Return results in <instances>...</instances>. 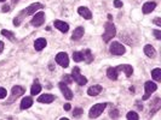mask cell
<instances>
[{
    "label": "cell",
    "mask_w": 161,
    "mask_h": 120,
    "mask_svg": "<svg viewBox=\"0 0 161 120\" xmlns=\"http://www.w3.org/2000/svg\"><path fill=\"white\" fill-rule=\"evenodd\" d=\"M33 105V99L30 97V96H26L23 100H22V102H21V109H28L29 107H32Z\"/></svg>",
    "instance_id": "ffe728a7"
},
{
    "label": "cell",
    "mask_w": 161,
    "mask_h": 120,
    "mask_svg": "<svg viewBox=\"0 0 161 120\" xmlns=\"http://www.w3.org/2000/svg\"><path fill=\"white\" fill-rule=\"evenodd\" d=\"M102 85H92V87H90L87 89V94L90 95V96H97L98 94H101V91H102Z\"/></svg>",
    "instance_id": "7c38bea8"
},
{
    "label": "cell",
    "mask_w": 161,
    "mask_h": 120,
    "mask_svg": "<svg viewBox=\"0 0 161 120\" xmlns=\"http://www.w3.org/2000/svg\"><path fill=\"white\" fill-rule=\"evenodd\" d=\"M56 63H57L58 65H61L62 67H68V65H69V58H68L67 53L59 52V53L56 55Z\"/></svg>",
    "instance_id": "52a82bcc"
},
{
    "label": "cell",
    "mask_w": 161,
    "mask_h": 120,
    "mask_svg": "<svg viewBox=\"0 0 161 120\" xmlns=\"http://www.w3.org/2000/svg\"><path fill=\"white\" fill-rule=\"evenodd\" d=\"M70 108H72V107H70L69 103H66V105H64V109H66V110H70Z\"/></svg>",
    "instance_id": "8d00e7d4"
},
{
    "label": "cell",
    "mask_w": 161,
    "mask_h": 120,
    "mask_svg": "<svg viewBox=\"0 0 161 120\" xmlns=\"http://www.w3.org/2000/svg\"><path fill=\"white\" fill-rule=\"evenodd\" d=\"M153 34L155 35V37H156L158 40H161V31L160 30H154V31H153Z\"/></svg>",
    "instance_id": "d6a6232c"
},
{
    "label": "cell",
    "mask_w": 161,
    "mask_h": 120,
    "mask_svg": "<svg viewBox=\"0 0 161 120\" xmlns=\"http://www.w3.org/2000/svg\"><path fill=\"white\" fill-rule=\"evenodd\" d=\"M55 101V96L52 94H43L38 97V102L40 103H51Z\"/></svg>",
    "instance_id": "30bf717a"
},
{
    "label": "cell",
    "mask_w": 161,
    "mask_h": 120,
    "mask_svg": "<svg viewBox=\"0 0 161 120\" xmlns=\"http://www.w3.org/2000/svg\"><path fill=\"white\" fill-rule=\"evenodd\" d=\"M40 91H41V85L39 84V82H38V80H35V82H34V84L32 85L30 93H32V95H33V96H35L36 94H39Z\"/></svg>",
    "instance_id": "7402d4cb"
},
{
    "label": "cell",
    "mask_w": 161,
    "mask_h": 120,
    "mask_svg": "<svg viewBox=\"0 0 161 120\" xmlns=\"http://www.w3.org/2000/svg\"><path fill=\"white\" fill-rule=\"evenodd\" d=\"M117 117H119V110H117V109H114V110L110 112V118H114V119H115Z\"/></svg>",
    "instance_id": "4dcf8cb0"
},
{
    "label": "cell",
    "mask_w": 161,
    "mask_h": 120,
    "mask_svg": "<svg viewBox=\"0 0 161 120\" xmlns=\"http://www.w3.org/2000/svg\"><path fill=\"white\" fill-rule=\"evenodd\" d=\"M154 23H155V24H156L158 27H161V19L159 18V17H158V18H156V19L154 21Z\"/></svg>",
    "instance_id": "e575fe53"
},
{
    "label": "cell",
    "mask_w": 161,
    "mask_h": 120,
    "mask_svg": "<svg viewBox=\"0 0 161 120\" xmlns=\"http://www.w3.org/2000/svg\"><path fill=\"white\" fill-rule=\"evenodd\" d=\"M78 14H80V16H83L85 19H91V18H92V14H91V11L88 10L87 7H85V6L79 7V9H78Z\"/></svg>",
    "instance_id": "4fadbf2b"
},
{
    "label": "cell",
    "mask_w": 161,
    "mask_h": 120,
    "mask_svg": "<svg viewBox=\"0 0 161 120\" xmlns=\"http://www.w3.org/2000/svg\"><path fill=\"white\" fill-rule=\"evenodd\" d=\"M83 113H84V110H83L81 108H75V109H74V112H73L74 118H78V117H80Z\"/></svg>",
    "instance_id": "f1b7e54d"
},
{
    "label": "cell",
    "mask_w": 161,
    "mask_h": 120,
    "mask_svg": "<svg viewBox=\"0 0 161 120\" xmlns=\"http://www.w3.org/2000/svg\"><path fill=\"white\" fill-rule=\"evenodd\" d=\"M44 22H45V14L44 12H39V14H34V17L30 21V24L34 25V27H40V25L44 24Z\"/></svg>",
    "instance_id": "ba28073f"
},
{
    "label": "cell",
    "mask_w": 161,
    "mask_h": 120,
    "mask_svg": "<svg viewBox=\"0 0 161 120\" xmlns=\"http://www.w3.org/2000/svg\"><path fill=\"white\" fill-rule=\"evenodd\" d=\"M155 7H156V2L155 1H149V2H146L144 5H143V14H150L151 11H154L155 10Z\"/></svg>",
    "instance_id": "8fae6325"
},
{
    "label": "cell",
    "mask_w": 161,
    "mask_h": 120,
    "mask_svg": "<svg viewBox=\"0 0 161 120\" xmlns=\"http://www.w3.org/2000/svg\"><path fill=\"white\" fill-rule=\"evenodd\" d=\"M0 1H6V0H0Z\"/></svg>",
    "instance_id": "f35d334b"
},
{
    "label": "cell",
    "mask_w": 161,
    "mask_h": 120,
    "mask_svg": "<svg viewBox=\"0 0 161 120\" xmlns=\"http://www.w3.org/2000/svg\"><path fill=\"white\" fill-rule=\"evenodd\" d=\"M83 55H84V60H85L87 64H90V63H92V61H93V55H92V53H91V51H90V49L84 51V52H83Z\"/></svg>",
    "instance_id": "603a6c76"
},
{
    "label": "cell",
    "mask_w": 161,
    "mask_h": 120,
    "mask_svg": "<svg viewBox=\"0 0 161 120\" xmlns=\"http://www.w3.org/2000/svg\"><path fill=\"white\" fill-rule=\"evenodd\" d=\"M144 53H146V55H148L149 58H155L156 51H155V48H154L153 46L146 45V46H144Z\"/></svg>",
    "instance_id": "44dd1931"
},
{
    "label": "cell",
    "mask_w": 161,
    "mask_h": 120,
    "mask_svg": "<svg viewBox=\"0 0 161 120\" xmlns=\"http://www.w3.org/2000/svg\"><path fill=\"white\" fill-rule=\"evenodd\" d=\"M44 6H43V4H40V2H34V4H32L29 5L26 10H23V11H21L19 14H17V17H16L15 19H14V24H15L16 27H18L19 24H21V22H22V19L26 17V16H30V14H34L38 10H40V9H43Z\"/></svg>",
    "instance_id": "6da1fadb"
},
{
    "label": "cell",
    "mask_w": 161,
    "mask_h": 120,
    "mask_svg": "<svg viewBox=\"0 0 161 120\" xmlns=\"http://www.w3.org/2000/svg\"><path fill=\"white\" fill-rule=\"evenodd\" d=\"M59 85V89H61V91L63 94V96L67 99V100H72L73 99V91L68 88V85H67V83H64V82H61L58 83Z\"/></svg>",
    "instance_id": "9c48e42d"
},
{
    "label": "cell",
    "mask_w": 161,
    "mask_h": 120,
    "mask_svg": "<svg viewBox=\"0 0 161 120\" xmlns=\"http://www.w3.org/2000/svg\"><path fill=\"white\" fill-rule=\"evenodd\" d=\"M24 88L23 87H19V85H16L12 88V99H17V97H19V96H22L23 94H24Z\"/></svg>",
    "instance_id": "ac0fdd59"
},
{
    "label": "cell",
    "mask_w": 161,
    "mask_h": 120,
    "mask_svg": "<svg viewBox=\"0 0 161 120\" xmlns=\"http://www.w3.org/2000/svg\"><path fill=\"white\" fill-rule=\"evenodd\" d=\"M72 78H73V80H75L79 85H85V84L87 83V78L84 77V76L80 73V68L78 66L74 67L73 71H72Z\"/></svg>",
    "instance_id": "277c9868"
},
{
    "label": "cell",
    "mask_w": 161,
    "mask_h": 120,
    "mask_svg": "<svg viewBox=\"0 0 161 120\" xmlns=\"http://www.w3.org/2000/svg\"><path fill=\"white\" fill-rule=\"evenodd\" d=\"M114 6H115L117 9H121V7H122V1H120V0H114Z\"/></svg>",
    "instance_id": "1f68e13d"
},
{
    "label": "cell",
    "mask_w": 161,
    "mask_h": 120,
    "mask_svg": "<svg viewBox=\"0 0 161 120\" xmlns=\"http://www.w3.org/2000/svg\"><path fill=\"white\" fill-rule=\"evenodd\" d=\"M6 95H7L6 89H5V88H0V100H1V99H5Z\"/></svg>",
    "instance_id": "f546056e"
},
{
    "label": "cell",
    "mask_w": 161,
    "mask_h": 120,
    "mask_svg": "<svg viewBox=\"0 0 161 120\" xmlns=\"http://www.w3.org/2000/svg\"><path fill=\"white\" fill-rule=\"evenodd\" d=\"M63 79L67 82V84H68V83H72V82H73V78H72V77H70L69 75H66V76L63 77Z\"/></svg>",
    "instance_id": "836d02e7"
},
{
    "label": "cell",
    "mask_w": 161,
    "mask_h": 120,
    "mask_svg": "<svg viewBox=\"0 0 161 120\" xmlns=\"http://www.w3.org/2000/svg\"><path fill=\"white\" fill-rule=\"evenodd\" d=\"M15 1H16V0H15Z\"/></svg>",
    "instance_id": "ab89813d"
},
{
    "label": "cell",
    "mask_w": 161,
    "mask_h": 120,
    "mask_svg": "<svg viewBox=\"0 0 161 120\" xmlns=\"http://www.w3.org/2000/svg\"><path fill=\"white\" fill-rule=\"evenodd\" d=\"M154 103H155V105H154V108H153V109H150V115H153L156 110H159V108H160V99H156Z\"/></svg>",
    "instance_id": "83f0119b"
},
{
    "label": "cell",
    "mask_w": 161,
    "mask_h": 120,
    "mask_svg": "<svg viewBox=\"0 0 161 120\" xmlns=\"http://www.w3.org/2000/svg\"><path fill=\"white\" fill-rule=\"evenodd\" d=\"M109 52L113 55H117L119 56V55H122L126 52V48H125V46H122L119 42H113L110 45V47H109Z\"/></svg>",
    "instance_id": "5b68a950"
},
{
    "label": "cell",
    "mask_w": 161,
    "mask_h": 120,
    "mask_svg": "<svg viewBox=\"0 0 161 120\" xmlns=\"http://www.w3.org/2000/svg\"><path fill=\"white\" fill-rule=\"evenodd\" d=\"M1 35H4L5 37H7L10 41H15V35H14V33H11V31H9V30H1Z\"/></svg>",
    "instance_id": "484cf974"
},
{
    "label": "cell",
    "mask_w": 161,
    "mask_h": 120,
    "mask_svg": "<svg viewBox=\"0 0 161 120\" xmlns=\"http://www.w3.org/2000/svg\"><path fill=\"white\" fill-rule=\"evenodd\" d=\"M53 24H55V28H57L59 31H62V33H67L69 30V25L66 22H63V21H55Z\"/></svg>",
    "instance_id": "5bb4252c"
},
{
    "label": "cell",
    "mask_w": 161,
    "mask_h": 120,
    "mask_svg": "<svg viewBox=\"0 0 161 120\" xmlns=\"http://www.w3.org/2000/svg\"><path fill=\"white\" fill-rule=\"evenodd\" d=\"M117 68V71H124V72H125V75H126L127 77H130L132 73H133V68H132V66L131 65H127V64L119 65Z\"/></svg>",
    "instance_id": "2e32d148"
},
{
    "label": "cell",
    "mask_w": 161,
    "mask_h": 120,
    "mask_svg": "<svg viewBox=\"0 0 161 120\" xmlns=\"http://www.w3.org/2000/svg\"><path fill=\"white\" fill-rule=\"evenodd\" d=\"M83 36H84V27H78L74 30L73 35H72V40L78 41L80 40Z\"/></svg>",
    "instance_id": "9a60e30c"
},
{
    "label": "cell",
    "mask_w": 161,
    "mask_h": 120,
    "mask_svg": "<svg viewBox=\"0 0 161 120\" xmlns=\"http://www.w3.org/2000/svg\"><path fill=\"white\" fill-rule=\"evenodd\" d=\"M151 77L155 80H158V82L161 80V68H159V67L154 68V70L151 71Z\"/></svg>",
    "instance_id": "cb8c5ba5"
},
{
    "label": "cell",
    "mask_w": 161,
    "mask_h": 120,
    "mask_svg": "<svg viewBox=\"0 0 161 120\" xmlns=\"http://www.w3.org/2000/svg\"><path fill=\"white\" fill-rule=\"evenodd\" d=\"M144 89H146V95L143 96V100H148V99L150 97L151 93L156 91V89H158V85H156L154 82H151V80H148V82H146V84H144Z\"/></svg>",
    "instance_id": "8992f818"
},
{
    "label": "cell",
    "mask_w": 161,
    "mask_h": 120,
    "mask_svg": "<svg viewBox=\"0 0 161 120\" xmlns=\"http://www.w3.org/2000/svg\"><path fill=\"white\" fill-rule=\"evenodd\" d=\"M73 60L75 63H80L84 60V55H83V52H74L73 53Z\"/></svg>",
    "instance_id": "d4e9b609"
},
{
    "label": "cell",
    "mask_w": 161,
    "mask_h": 120,
    "mask_svg": "<svg viewBox=\"0 0 161 120\" xmlns=\"http://www.w3.org/2000/svg\"><path fill=\"white\" fill-rule=\"evenodd\" d=\"M117 75H119V71H117V67H109L107 70V76L108 78L112 80H117Z\"/></svg>",
    "instance_id": "e0dca14e"
},
{
    "label": "cell",
    "mask_w": 161,
    "mask_h": 120,
    "mask_svg": "<svg viewBox=\"0 0 161 120\" xmlns=\"http://www.w3.org/2000/svg\"><path fill=\"white\" fill-rule=\"evenodd\" d=\"M2 51H4V42H2V41H0V54H1Z\"/></svg>",
    "instance_id": "74e56055"
},
{
    "label": "cell",
    "mask_w": 161,
    "mask_h": 120,
    "mask_svg": "<svg viewBox=\"0 0 161 120\" xmlns=\"http://www.w3.org/2000/svg\"><path fill=\"white\" fill-rule=\"evenodd\" d=\"M104 29H105V31H104V34H103V36H102L103 41H104V42H109V41L117 35L115 25H114L112 22H108V23H105Z\"/></svg>",
    "instance_id": "7a4b0ae2"
},
{
    "label": "cell",
    "mask_w": 161,
    "mask_h": 120,
    "mask_svg": "<svg viewBox=\"0 0 161 120\" xmlns=\"http://www.w3.org/2000/svg\"><path fill=\"white\" fill-rule=\"evenodd\" d=\"M46 45H47V42L45 39H38V40H35L34 42V48H35V51H43L45 47H46Z\"/></svg>",
    "instance_id": "d6986e66"
},
{
    "label": "cell",
    "mask_w": 161,
    "mask_h": 120,
    "mask_svg": "<svg viewBox=\"0 0 161 120\" xmlns=\"http://www.w3.org/2000/svg\"><path fill=\"white\" fill-rule=\"evenodd\" d=\"M126 118H127L129 120H138L139 119V115H138L136 112H132L131 110V112H129V113H127Z\"/></svg>",
    "instance_id": "4316f807"
},
{
    "label": "cell",
    "mask_w": 161,
    "mask_h": 120,
    "mask_svg": "<svg viewBox=\"0 0 161 120\" xmlns=\"http://www.w3.org/2000/svg\"><path fill=\"white\" fill-rule=\"evenodd\" d=\"M105 107H107V103H104V102H102V103H96L95 106L90 109L88 117H90L91 119H93V118H98V117L103 113V110L105 109Z\"/></svg>",
    "instance_id": "3957f363"
},
{
    "label": "cell",
    "mask_w": 161,
    "mask_h": 120,
    "mask_svg": "<svg viewBox=\"0 0 161 120\" xmlns=\"http://www.w3.org/2000/svg\"><path fill=\"white\" fill-rule=\"evenodd\" d=\"M9 10H10V6H7V5H4V6H2V10H1V11H2V12H7Z\"/></svg>",
    "instance_id": "d590c367"
}]
</instances>
